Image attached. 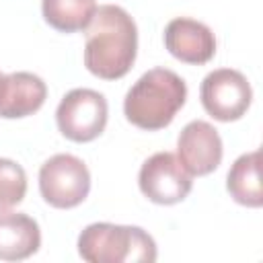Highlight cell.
<instances>
[{
    "mask_svg": "<svg viewBox=\"0 0 263 263\" xmlns=\"http://www.w3.org/2000/svg\"><path fill=\"white\" fill-rule=\"evenodd\" d=\"M84 66L103 80L123 78L138 53V27L117 4L97 6L84 29Z\"/></svg>",
    "mask_w": 263,
    "mask_h": 263,
    "instance_id": "1",
    "label": "cell"
},
{
    "mask_svg": "<svg viewBox=\"0 0 263 263\" xmlns=\"http://www.w3.org/2000/svg\"><path fill=\"white\" fill-rule=\"evenodd\" d=\"M187 84L168 68H152L144 72L123 99L125 119L146 132L166 127L185 105Z\"/></svg>",
    "mask_w": 263,
    "mask_h": 263,
    "instance_id": "2",
    "label": "cell"
},
{
    "mask_svg": "<svg viewBox=\"0 0 263 263\" xmlns=\"http://www.w3.org/2000/svg\"><path fill=\"white\" fill-rule=\"evenodd\" d=\"M78 255L88 263H152L158 251L154 238L140 226L95 222L80 232Z\"/></svg>",
    "mask_w": 263,
    "mask_h": 263,
    "instance_id": "3",
    "label": "cell"
},
{
    "mask_svg": "<svg viewBox=\"0 0 263 263\" xmlns=\"http://www.w3.org/2000/svg\"><path fill=\"white\" fill-rule=\"evenodd\" d=\"M39 191L58 210L80 205L90 191V173L74 154H53L39 168Z\"/></svg>",
    "mask_w": 263,
    "mask_h": 263,
    "instance_id": "4",
    "label": "cell"
},
{
    "mask_svg": "<svg viewBox=\"0 0 263 263\" xmlns=\"http://www.w3.org/2000/svg\"><path fill=\"white\" fill-rule=\"evenodd\" d=\"M107 99L92 88H72L55 109L58 129L72 142H90L107 125Z\"/></svg>",
    "mask_w": 263,
    "mask_h": 263,
    "instance_id": "5",
    "label": "cell"
},
{
    "mask_svg": "<svg viewBox=\"0 0 263 263\" xmlns=\"http://www.w3.org/2000/svg\"><path fill=\"white\" fill-rule=\"evenodd\" d=\"M199 97L208 115L218 121H236L251 107L253 90L242 72L218 68L203 78Z\"/></svg>",
    "mask_w": 263,
    "mask_h": 263,
    "instance_id": "6",
    "label": "cell"
},
{
    "mask_svg": "<svg viewBox=\"0 0 263 263\" xmlns=\"http://www.w3.org/2000/svg\"><path fill=\"white\" fill-rule=\"evenodd\" d=\"M140 191L154 203L173 205L183 201L193 187V177L185 171L177 154L156 152L144 160L138 175Z\"/></svg>",
    "mask_w": 263,
    "mask_h": 263,
    "instance_id": "7",
    "label": "cell"
},
{
    "mask_svg": "<svg viewBox=\"0 0 263 263\" xmlns=\"http://www.w3.org/2000/svg\"><path fill=\"white\" fill-rule=\"evenodd\" d=\"M224 146L218 129L203 121H189L177 138V158L191 177L214 173L222 162Z\"/></svg>",
    "mask_w": 263,
    "mask_h": 263,
    "instance_id": "8",
    "label": "cell"
},
{
    "mask_svg": "<svg viewBox=\"0 0 263 263\" xmlns=\"http://www.w3.org/2000/svg\"><path fill=\"white\" fill-rule=\"evenodd\" d=\"M164 47L168 53L185 64H208L216 53V37L205 23L189 16L168 21L164 29Z\"/></svg>",
    "mask_w": 263,
    "mask_h": 263,
    "instance_id": "9",
    "label": "cell"
},
{
    "mask_svg": "<svg viewBox=\"0 0 263 263\" xmlns=\"http://www.w3.org/2000/svg\"><path fill=\"white\" fill-rule=\"evenodd\" d=\"M47 99L45 82L33 72L0 74V117L21 119L37 113Z\"/></svg>",
    "mask_w": 263,
    "mask_h": 263,
    "instance_id": "10",
    "label": "cell"
},
{
    "mask_svg": "<svg viewBox=\"0 0 263 263\" xmlns=\"http://www.w3.org/2000/svg\"><path fill=\"white\" fill-rule=\"evenodd\" d=\"M41 247L39 224L21 212H0V259L23 261Z\"/></svg>",
    "mask_w": 263,
    "mask_h": 263,
    "instance_id": "11",
    "label": "cell"
},
{
    "mask_svg": "<svg viewBox=\"0 0 263 263\" xmlns=\"http://www.w3.org/2000/svg\"><path fill=\"white\" fill-rule=\"evenodd\" d=\"M261 152H245L240 154L226 177V189L230 197L247 208H261L263 205V191H261Z\"/></svg>",
    "mask_w": 263,
    "mask_h": 263,
    "instance_id": "12",
    "label": "cell"
},
{
    "mask_svg": "<svg viewBox=\"0 0 263 263\" xmlns=\"http://www.w3.org/2000/svg\"><path fill=\"white\" fill-rule=\"evenodd\" d=\"M95 10L97 0H41L45 23L62 33L84 31Z\"/></svg>",
    "mask_w": 263,
    "mask_h": 263,
    "instance_id": "13",
    "label": "cell"
},
{
    "mask_svg": "<svg viewBox=\"0 0 263 263\" xmlns=\"http://www.w3.org/2000/svg\"><path fill=\"white\" fill-rule=\"evenodd\" d=\"M27 193V173L25 168L10 160L0 158V212L18 205Z\"/></svg>",
    "mask_w": 263,
    "mask_h": 263,
    "instance_id": "14",
    "label": "cell"
}]
</instances>
